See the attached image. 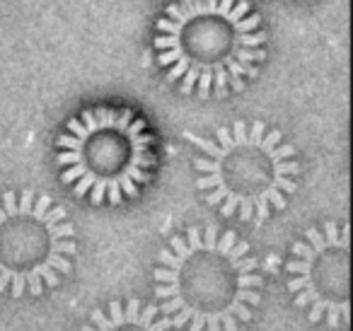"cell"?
<instances>
[{
  "label": "cell",
  "mask_w": 353,
  "mask_h": 331,
  "mask_svg": "<svg viewBox=\"0 0 353 331\" xmlns=\"http://www.w3.org/2000/svg\"><path fill=\"white\" fill-rule=\"evenodd\" d=\"M155 297L174 329L237 331L261 305L259 263L235 230L218 225L174 234L157 254Z\"/></svg>",
  "instance_id": "cell-1"
},
{
  "label": "cell",
  "mask_w": 353,
  "mask_h": 331,
  "mask_svg": "<svg viewBox=\"0 0 353 331\" xmlns=\"http://www.w3.org/2000/svg\"><path fill=\"white\" fill-rule=\"evenodd\" d=\"M152 49L182 94L225 97L259 75L266 32L247 0H174L157 17Z\"/></svg>",
  "instance_id": "cell-2"
},
{
  "label": "cell",
  "mask_w": 353,
  "mask_h": 331,
  "mask_svg": "<svg viewBox=\"0 0 353 331\" xmlns=\"http://www.w3.org/2000/svg\"><path fill=\"white\" fill-rule=\"evenodd\" d=\"M194 170L203 201L225 218L264 225L298 191V152L279 128L235 121L213 138L192 136Z\"/></svg>",
  "instance_id": "cell-3"
},
{
  "label": "cell",
  "mask_w": 353,
  "mask_h": 331,
  "mask_svg": "<svg viewBox=\"0 0 353 331\" xmlns=\"http://www.w3.org/2000/svg\"><path fill=\"white\" fill-rule=\"evenodd\" d=\"M148 123L126 107H90L56 141L61 181L92 205H121L150 181L155 152Z\"/></svg>",
  "instance_id": "cell-4"
},
{
  "label": "cell",
  "mask_w": 353,
  "mask_h": 331,
  "mask_svg": "<svg viewBox=\"0 0 353 331\" xmlns=\"http://www.w3.org/2000/svg\"><path fill=\"white\" fill-rule=\"evenodd\" d=\"M78 257L75 228L63 205L32 189L0 196V292L39 297L59 288Z\"/></svg>",
  "instance_id": "cell-5"
},
{
  "label": "cell",
  "mask_w": 353,
  "mask_h": 331,
  "mask_svg": "<svg viewBox=\"0 0 353 331\" xmlns=\"http://www.w3.org/2000/svg\"><path fill=\"white\" fill-rule=\"evenodd\" d=\"M348 228L324 223L310 228L293 244V257L285 261L288 292L295 305L307 312L310 321H324L329 329L348 324L351 317V281H348Z\"/></svg>",
  "instance_id": "cell-6"
},
{
  "label": "cell",
  "mask_w": 353,
  "mask_h": 331,
  "mask_svg": "<svg viewBox=\"0 0 353 331\" xmlns=\"http://www.w3.org/2000/svg\"><path fill=\"white\" fill-rule=\"evenodd\" d=\"M80 331H174L172 321L155 305H143L138 297L126 302L112 300L107 310L97 307L90 314V321Z\"/></svg>",
  "instance_id": "cell-7"
}]
</instances>
